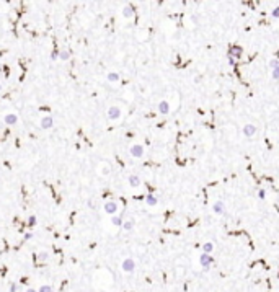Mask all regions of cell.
<instances>
[{"mask_svg": "<svg viewBox=\"0 0 279 292\" xmlns=\"http://www.w3.org/2000/svg\"><path fill=\"white\" fill-rule=\"evenodd\" d=\"M199 263H201V266L204 268V269H209V266L214 263V256H211V255H207V253H202L201 258H199Z\"/></svg>", "mask_w": 279, "mask_h": 292, "instance_id": "1", "label": "cell"}, {"mask_svg": "<svg viewBox=\"0 0 279 292\" xmlns=\"http://www.w3.org/2000/svg\"><path fill=\"white\" fill-rule=\"evenodd\" d=\"M134 269H136V261L132 260V258H126V260L123 261V271L132 273Z\"/></svg>", "mask_w": 279, "mask_h": 292, "instance_id": "2", "label": "cell"}, {"mask_svg": "<svg viewBox=\"0 0 279 292\" xmlns=\"http://www.w3.org/2000/svg\"><path fill=\"white\" fill-rule=\"evenodd\" d=\"M108 118H110L111 121H116L121 118V109L118 108V106H111L110 109H108Z\"/></svg>", "mask_w": 279, "mask_h": 292, "instance_id": "3", "label": "cell"}, {"mask_svg": "<svg viewBox=\"0 0 279 292\" xmlns=\"http://www.w3.org/2000/svg\"><path fill=\"white\" fill-rule=\"evenodd\" d=\"M129 152H131L132 157H136V159H141L142 155H144V147H142V145H139V144H136V145H132V147L129 149Z\"/></svg>", "mask_w": 279, "mask_h": 292, "instance_id": "4", "label": "cell"}, {"mask_svg": "<svg viewBox=\"0 0 279 292\" xmlns=\"http://www.w3.org/2000/svg\"><path fill=\"white\" fill-rule=\"evenodd\" d=\"M242 54H243V51H242V47H238V46H232L229 49V56L233 57V59H240Z\"/></svg>", "mask_w": 279, "mask_h": 292, "instance_id": "5", "label": "cell"}, {"mask_svg": "<svg viewBox=\"0 0 279 292\" xmlns=\"http://www.w3.org/2000/svg\"><path fill=\"white\" fill-rule=\"evenodd\" d=\"M4 121H5V124H8V126H15V124L18 123V116L15 113H8V114H5Z\"/></svg>", "mask_w": 279, "mask_h": 292, "instance_id": "6", "label": "cell"}, {"mask_svg": "<svg viewBox=\"0 0 279 292\" xmlns=\"http://www.w3.org/2000/svg\"><path fill=\"white\" fill-rule=\"evenodd\" d=\"M243 134L247 136V137H253L255 134H256V127H255L253 124H245L243 126Z\"/></svg>", "mask_w": 279, "mask_h": 292, "instance_id": "7", "label": "cell"}, {"mask_svg": "<svg viewBox=\"0 0 279 292\" xmlns=\"http://www.w3.org/2000/svg\"><path fill=\"white\" fill-rule=\"evenodd\" d=\"M52 124H54V119L51 116H44L41 119V127L42 129H49V127H52Z\"/></svg>", "mask_w": 279, "mask_h": 292, "instance_id": "8", "label": "cell"}, {"mask_svg": "<svg viewBox=\"0 0 279 292\" xmlns=\"http://www.w3.org/2000/svg\"><path fill=\"white\" fill-rule=\"evenodd\" d=\"M116 211H118V204L116 202H106L105 204V212H108V214H116Z\"/></svg>", "mask_w": 279, "mask_h": 292, "instance_id": "9", "label": "cell"}, {"mask_svg": "<svg viewBox=\"0 0 279 292\" xmlns=\"http://www.w3.org/2000/svg\"><path fill=\"white\" fill-rule=\"evenodd\" d=\"M159 111H160L162 114H168V113H170V105H168V101H165V100H163V101L159 105Z\"/></svg>", "mask_w": 279, "mask_h": 292, "instance_id": "10", "label": "cell"}, {"mask_svg": "<svg viewBox=\"0 0 279 292\" xmlns=\"http://www.w3.org/2000/svg\"><path fill=\"white\" fill-rule=\"evenodd\" d=\"M212 211H214V214H222L224 212V202L222 201H217L216 204L212 206Z\"/></svg>", "mask_w": 279, "mask_h": 292, "instance_id": "11", "label": "cell"}, {"mask_svg": "<svg viewBox=\"0 0 279 292\" xmlns=\"http://www.w3.org/2000/svg\"><path fill=\"white\" fill-rule=\"evenodd\" d=\"M129 184H131L132 188H137V186H141V179H139V176H136V175L129 176Z\"/></svg>", "mask_w": 279, "mask_h": 292, "instance_id": "12", "label": "cell"}, {"mask_svg": "<svg viewBox=\"0 0 279 292\" xmlns=\"http://www.w3.org/2000/svg\"><path fill=\"white\" fill-rule=\"evenodd\" d=\"M145 201H147V204H148V206H155L157 202H159V199H157V197L153 196V194H147Z\"/></svg>", "mask_w": 279, "mask_h": 292, "instance_id": "13", "label": "cell"}, {"mask_svg": "<svg viewBox=\"0 0 279 292\" xmlns=\"http://www.w3.org/2000/svg\"><path fill=\"white\" fill-rule=\"evenodd\" d=\"M202 251H204V253H211V251H214V243H211V242H207V243H204V245H202Z\"/></svg>", "mask_w": 279, "mask_h": 292, "instance_id": "14", "label": "cell"}, {"mask_svg": "<svg viewBox=\"0 0 279 292\" xmlns=\"http://www.w3.org/2000/svg\"><path fill=\"white\" fill-rule=\"evenodd\" d=\"M38 292H54V287L49 284H42V286H39Z\"/></svg>", "mask_w": 279, "mask_h": 292, "instance_id": "15", "label": "cell"}, {"mask_svg": "<svg viewBox=\"0 0 279 292\" xmlns=\"http://www.w3.org/2000/svg\"><path fill=\"white\" fill-rule=\"evenodd\" d=\"M111 222H113V225H116V227H123V219L121 217H118V215H114V217H111Z\"/></svg>", "mask_w": 279, "mask_h": 292, "instance_id": "16", "label": "cell"}, {"mask_svg": "<svg viewBox=\"0 0 279 292\" xmlns=\"http://www.w3.org/2000/svg\"><path fill=\"white\" fill-rule=\"evenodd\" d=\"M70 57V51H59V59L60 60H67Z\"/></svg>", "mask_w": 279, "mask_h": 292, "instance_id": "17", "label": "cell"}, {"mask_svg": "<svg viewBox=\"0 0 279 292\" xmlns=\"http://www.w3.org/2000/svg\"><path fill=\"white\" fill-rule=\"evenodd\" d=\"M123 15H124L126 18L132 17V15H134V8H132V7H126V8L123 10Z\"/></svg>", "mask_w": 279, "mask_h": 292, "instance_id": "18", "label": "cell"}, {"mask_svg": "<svg viewBox=\"0 0 279 292\" xmlns=\"http://www.w3.org/2000/svg\"><path fill=\"white\" fill-rule=\"evenodd\" d=\"M118 80H119V74H116V72L108 74V82H118Z\"/></svg>", "mask_w": 279, "mask_h": 292, "instance_id": "19", "label": "cell"}, {"mask_svg": "<svg viewBox=\"0 0 279 292\" xmlns=\"http://www.w3.org/2000/svg\"><path fill=\"white\" fill-rule=\"evenodd\" d=\"M132 227H134V220H126V222H123V229H124V230H132Z\"/></svg>", "mask_w": 279, "mask_h": 292, "instance_id": "20", "label": "cell"}, {"mask_svg": "<svg viewBox=\"0 0 279 292\" xmlns=\"http://www.w3.org/2000/svg\"><path fill=\"white\" fill-rule=\"evenodd\" d=\"M38 256H39V260H41V261H46V260H47V253H46V251H42V253H39Z\"/></svg>", "mask_w": 279, "mask_h": 292, "instance_id": "21", "label": "cell"}, {"mask_svg": "<svg viewBox=\"0 0 279 292\" xmlns=\"http://www.w3.org/2000/svg\"><path fill=\"white\" fill-rule=\"evenodd\" d=\"M269 67H271L273 70H274L276 67H279V62H278V60H271V62H269Z\"/></svg>", "mask_w": 279, "mask_h": 292, "instance_id": "22", "label": "cell"}, {"mask_svg": "<svg viewBox=\"0 0 279 292\" xmlns=\"http://www.w3.org/2000/svg\"><path fill=\"white\" fill-rule=\"evenodd\" d=\"M273 78H276V80L279 78V67H276L274 70H273Z\"/></svg>", "mask_w": 279, "mask_h": 292, "instance_id": "23", "label": "cell"}, {"mask_svg": "<svg viewBox=\"0 0 279 292\" xmlns=\"http://www.w3.org/2000/svg\"><path fill=\"white\" fill-rule=\"evenodd\" d=\"M28 224H29V225H34V224H36V217H34V215H31V217L28 219Z\"/></svg>", "mask_w": 279, "mask_h": 292, "instance_id": "24", "label": "cell"}, {"mask_svg": "<svg viewBox=\"0 0 279 292\" xmlns=\"http://www.w3.org/2000/svg\"><path fill=\"white\" fill-rule=\"evenodd\" d=\"M57 57H59V51H54V52L51 54V59H52V60H56Z\"/></svg>", "mask_w": 279, "mask_h": 292, "instance_id": "25", "label": "cell"}, {"mask_svg": "<svg viewBox=\"0 0 279 292\" xmlns=\"http://www.w3.org/2000/svg\"><path fill=\"white\" fill-rule=\"evenodd\" d=\"M271 15H273V17H274V18H278V17H279V7H278V8H274V10H273V13H271Z\"/></svg>", "mask_w": 279, "mask_h": 292, "instance_id": "26", "label": "cell"}, {"mask_svg": "<svg viewBox=\"0 0 279 292\" xmlns=\"http://www.w3.org/2000/svg\"><path fill=\"white\" fill-rule=\"evenodd\" d=\"M258 196H260V199H265V197H266V193H265V191H263V189H260Z\"/></svg>", "mask_w": 279, "mask_h": 292, "instance_id": "27", "label": "cell"}, {"mask_svg": "<svg viewBox=\"0 0 279 292\" xmlns=\"http://www.w3.org/2000/svg\"><path fill=\"white\" fill-rule=\"evenodd\" d=\"M16 289H18V287H16V284L13 282V284L10 286V292H16Z\"/></svg>", "mask_w": 279, "mask_h": 292, "instance_id": "28", "label": "cell"}, {"mask_svg": "<svg viewBox=\"0 0 279 292\" xmlns=\"http://www.w3.org/2000/svg\"><path fill=\"white\" fill-rule=\"evenodd\" d=\"M229 64H230V65H235V59H233V57H230V56H229Z\"/></svg>", "mask_w": 279, "mask_h": 292, "instance_id": "29", "label": "cell"}, {"mask_svg": "<svg viewBox=\"0 0 279 292\" xmlns=\"http://www.w3.org/2000/svg\"><path fill=\"white\" fill-rule=\"evenodd\" d=\"M31 237H33V233H26V235H25V240H29Z\"/></svg>", "mask_w": 279, "mask_h": 292, "instance_id": "30", "label": "cell"}, {"mask_svg": "<svg viewBox=\"0 0 279 292\" xmlns=\"http://www.w3.org/2000/svg\"><path fill=\"white\" fill-rule=\"evenodd\" d=\"M26 292H38L36 289H26Z\"/></svg>", "mask_w": 279, "mask_h": 292, "instance_id": "31", "label": "cell"}, {"mask_svg": "<svg viewBox=\"0 0 279 292\" xmlns=\"http://www.w3.org/2000/svg\"><path fill=\"white\" fill-rule=\"evenodd\" d=\"M0 92H2V85H0Z\"/></svg>", "mask_w": 279, "mask_h": 292, "instance_id": "32", "label": "cell"}]
</instances>
